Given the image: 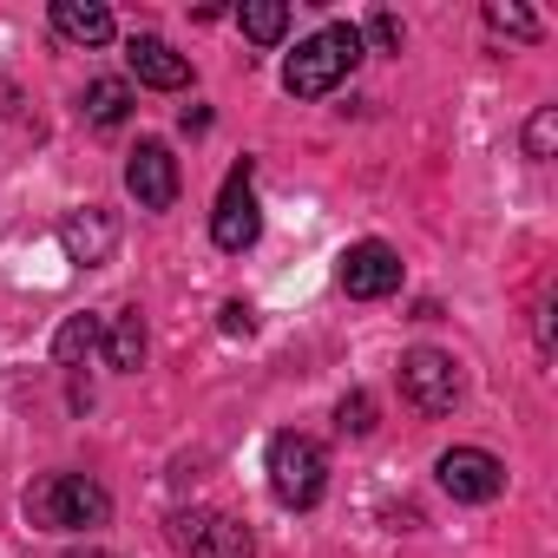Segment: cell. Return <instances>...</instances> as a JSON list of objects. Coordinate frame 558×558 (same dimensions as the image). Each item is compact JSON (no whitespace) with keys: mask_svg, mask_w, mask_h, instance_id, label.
<instances>
[{"mask_svg":"<svg viewBox=\"0 0 558 558\" xmlns=\"http://www.w3.org/2000/svg\"><path fill=\"white\" fill-rule=\"evenodd\" d=\"M27 519L40 532H86V525L112 519V493L86 473H47L27 486Z\"/></svg>","mask_w":558,"mask_h":558,"instance_id":"cell-1","label":"cell"},{"mask_svg":"<svg viewBox=\"0 0 558 558\" xmlns=\"http://www.w3.org/2000/svg\"><path fill=\"white\" fill-rule=\"evenodd\" d=\"M355 60H362V27H323V34H310L296 53H290V66H283V86L296 93V99H323V93H336L349 73H355Z\"/></svg>","mask_w":558,"mask_h":558,"instance_id":"cell-2","label":"cell"},{"mask_svg":"<svg viewBox=\"0 0 558 558\" xmlns=\"http://www.w3.org/2000/svg\"><path fill=\"white\" fill-rule=\"evenodd\" d=\"M323 486H329V453L310 434H276L269 440V493L276 499L296 506V512H310L323 499Z\"/></svg>","mask_w":558,"mask_h":558,"instance_id":"cell-3","label":"cell"},{"mask_svg":"<svg viewBox=\"0 0 558 558\" xmlns=\"http://www.w3.org/2000/svg\"><path fill=\"white\" fill-rule=\"evenodd\" d=\"M401 395H408V408L427 414V421L453 414V408H460V368H453V355H440V349L401 355Z\"/></svg>","mask_w":558,"mask_h":558,"instance_id":"cell-4","label":"cell"},{"mask_svg":"<svg viewBox=\"0 0 558 558\" xmlns=\"http://www.w3.org/2000/svg\"><path fill=\"white\" fill-rule=\"evenodd\" d=\"M210 236H217V250H250L256 236H263V210H256V191H250V158L223 178V197H217V217H210Z\"/></svg>","mask_w":558,"mask_h":558,"instance_id":"cell-5","label":"cell"},{"mask_svg":"<svg viewBox=\"0 0 558 558\" xmlns=\"http://www.w3.org/2000/svg\"><path fill=\"white\" fill-rule=\"evenodd\" d=\"M171 525H178L184 558H256L250 525H236L230 512H178Z\"/></svg>","mask_w":558,"mask_h":558,"instance_id":"cell-6","label":"cell"},{"mask_svg":"<svg viewBox=\"0 0 558 558\" xmlns=\"http://www.w3.org/2000/svg\"><path fill=\"white\" fill-rule=\"evenodd\" d=\"M342 290H349L355 303L395 296V290H401V256H395L381 236H368V243H349V250H342Z\"/></svg>","mask_w":558,"mask_h":558,"instance_id":"cell-7","label":"cell"},{"mask_svg":"<svg viewBox=\"0 0 558 558\" xmlns=\"http://www.w3.org/2000/svg\"><path fill=\"white\" fill-rule=\"evenodd\" d=\"M125 191L138 197V210H171L178 204V158H171V145L145 138L132 151V165H125Z\"/></svg>","mask_w":558,"mask_h":558,"instance_id":"cell-8","label":"cell"},{"mask_svg":"<svg viewBox=\"0 0 558 558\" xmlns=\"http://www.w3.org/2000/svg\"><path fill=\"white\" fill-rule=\"evenodd\" d=\"M434 473H440V486H447L453 499H473V506H480V499H499V486H506V466H499L486 447H447Z\"/></svg>","mask_w":558,"mask_h":558,"instance_id":"cell-9","label":"cell"},{"mask_svg":"<svg viewBox=\"0 0 558 558\" xmlns=\"http://www.w3.org/2000/svg\"><path fill=\"white\" fill-rule=\"evenodd\" d=\"M125 66H132L145 86H158V93H178V86H191V60H184L171 40H158V34H138V40L125 47Z\"/></svg>","mask_w":558,"mask_h":558,"instance_id":"cell-10","label":"cell"},{"mask_svg":"<svg viewBox=\"0 0 558 558\" xmlns=\"http://www.w3.org/2000/svg\"><path fill=\"white\" fill-rule=\"evenodd\" d=\"M53 27L80 47H106L112 40V8H99V0H53Z\"/></svg>","mask_w":558,"mask_h":558,"instance_id":"cell-11","label":"cell"},{"mask_svg":"<svg viewBox=\"0 0 558 558\" xmlns=\"http://www.w3.org/2000/svg\"><path fill=\"white\" fill-rule=\"evenodd\" d=\"M99 342H106V362H112L119 375H132V368L145 362V316H138V310H119V316L99 329Z\"/></svg>","mask_w":558,"mask_h":558,"instance_id":"cell-12","label":"cell"},{"mask_svg":"<svg viewBox=\"0 0 558 558\" xmlns=\"http://www.w3.org/2000/svg\"><path fill=\"white\" fill-rule=\"evenodd\" d=\"M60 236H66V250H73L80 263H99V256L112 250V217H106V210H73Z\"/></svg>","mask_w":558,"mask_h":558,"instance_id":"cell-13","label":"cell"},{"mask_svg":"<svg viewBox=\"0 0 558 558\" xmlns=\"http://www.w3.org/2000/svg\"><path fill=\"white\" fill-rule=\"evenodd\" d=\"M236 21H243V34H250V40H263V47L290 34V8H283V0H243Z\"/></svg>","mask_w":558,"mask_h":558,"instance_id":"cell-14","label":"cell"},{"mask_svg":"<svg viewBox=\"0 0 558 558\" xmlns=\"http://www.w3.org/2000/svg\"><path fill=\"white\" fill-rule=\"evenodd\" d=\"M125 112H132L125 80H93V86H86V119H93V125H125Z\"/></svg>","mask_w":558,"mask_h":558,"instance_id":"cell-15","label":"cell"},{"mask_svg":"<svg viewBox=\"0 0 558 558\" xmlns=\"http://www.w3.org/2000/svg\"><path fill=\"white\" fill-rule=\"evenodd\" d=\"M93 349H99V316H73V323L53 336V362H60V368H73V362L93 355Z\"/></svg>","mask_w":558,"mask_h":558,"instance_id":"cell-16","label":"cell"},{"mask_svg":"<svg viewBox=\"0 0 558 558\" xmlns=\"http://www.w3.org/2000/svg\"><path fill=\"white\" fill-rule=\"evenodd\" d=\"M486 27H499V34H519V40H538V21H532L525 8H512V0H493V8H486Z\"/></svg>","mask_w":558,"mask_h":558,"instance_id":"cell-17","label":"cell"},{"mask_svg":"<svg viewBox=\"0 0 558 558\" xmlns=\"http://www.w3.org/2000/svg\"><path fill=\"white\" fill-rule=\"evenodd\" d=\"M551 138H558V112H551V106H538V112H532V125H525V158H551Z\"/></svg>","mask_w":558,"mask_h":558,"instance_id":"cell-18","label":"cell"},{"mask_svg":"<svg viewBox=\"0 0 558 558\" xmlns=\"http://www.w3.org/2000/svg\"><path fill=\"white\" fill-rule=\"evenodd\" d=\"M336 421H342V434H368L375 427V395H342V408H336Z\"/></svg>","mask_w":558,"mask_h":558,"instance_id":"cell-19","label":"cell"},{"mask_svg":"<svg viewBox=\"0 0 558 558\" xmlns=\"http://www.w3.org/2000/svg\"><path fill=\"white\" fill-rule=\"evenodd\" d=\"M368 40H375L381 53H401V21H395V14H375V21H368Z\"/></svg>","mask_w":558,"mask_h":558,"instance_id":"cell-20","label":"cell"},{"mask_svg":"<svg viewBox=\"0 0 558 558\" xmlns=\"http://www.w3.org/2000/svg\"><path fill=\"white\" fill-rule=\"evenodd\" d=\"M217 323H223V336H250V329H256V310H250V303H223Z\"/></svg>","mask_w":558,"mask_h":558,"instance_id":"cell-21","label":"cell"},{"mask_svg":"<svg viewBox=\"0 0 558 558\" xmlns=\"http://www.w3.org/2000/svg\"><path fill=\"white\" fill-rule=\"evenodd\" d=\"M66 558H112V551H66Z\"/></svg>","mask_w":558,"mask_h":558,"instance_id":"cell-22","label":"cell"}]
</instances>
